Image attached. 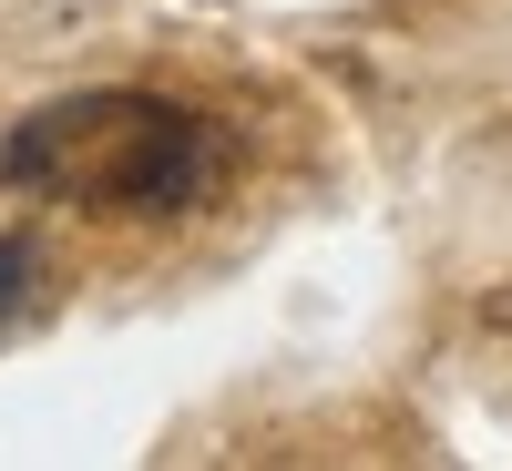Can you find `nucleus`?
I'll list each match as a JSON object with an SVG mask.
<instances>
[{"mask_svg":"<svg viewBox=\"0 0 512 471\" xmlns=\"http://www.w3.org/2000/svg\"><path fill=\"white\" fill-rule=\"evenodd\" d=\"M0 185L103 205V216H195L226 185V134L164 93H72L11 123Z\"/></svg>","mask_w":512,"mask_h":471,"instance_id":"obj_1","label":"nucleus"},{"mask_svg":"<svg viewBox=\"0 0 512 471\" xmlns=\"http://www.w3.org/2000/svg\"><path fill=\"white\" fill-rule=\"evenodd\" d=\"M31 287H41V236L11 216V205H0V328L31 308Z\"/></svg>","mask_w":512,"mask_h":471,"instance_id":"obj_2","label":"nucleus"}]
</instances>
